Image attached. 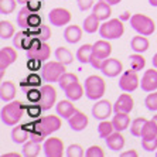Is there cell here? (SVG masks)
<instances>
[{
  "mask_svg": "<svg viewBox=\"0 0 157 157\" xmlns=\"http://www.w3.org/2000/svg\"><path fill=\"white\" fill-rule=\"evenodd\" d=\"M65 72V64L59 61H50L43 67L41 70V77L45 82H58L61 75Z\"/></svg>",
  "mask_w": 157,
  "mask_h": 157,
  "instance_id": "7",
  "label": "cell"
},
{
  "mask_svg": "<svg viewBox=\"0 0 157 157\" xmlns=\"http://www.w3.org/2000/svg\"><path fill=\"white\" fill-rule=\"evenodd\" d=\"M65 154H67V157H82L84 156V149H82L79 144L74 143V144H71V146L67 149Z\"/></svg>",
  "mask_w": 157,
  "mask_h": 157,
  "instance_id": "42",
  "label": "cell"
},
{
  "mask_svg": "<svg viewBox=\"0 0 157 157\" xmlns=\"http://www.w3.org/2000/svg\"><path fill=\"white\" fill-rule=\"evenodd\" d=\"M75 106L72 105L71 99H65V101H59L57 103V112H58L59 116H62L64 119H70L71 116L75 112Z\"/></svg>",
  "mask_w": 157,
  "mask_h": 157,
  "instance_id": "23",
  "label": "cell"
},
{
  "mask_svg": "<svg viewBox=\"0 0 157 157\" xmlns=\"http://www.w3.org/2000/svg\"><path fill=\"white\" fill-rule=\"evenodd\" d=\"M116 130L113 126V122H109V121H102L101 123H99L98 126V135L99 137H102V139H106L109 135H112L113 132Z\"/></svg>",
  "mask_w": 157,
  "mask_h": 157,
  "instance_id": "34",
  "label": "cell"
},
{
  "mask_svg": "<svg viewBox=\"0 0 157 157\" xmlns=\"http://www.w3.org/2000/svg\"><path fill=\"white\" fill-rule=\"evenodd\" d=\"M16 96V85L10 81H3L0 86V99L3 102H9Z\"/></svg>",
  "mask_w": 157,
  "mask_h": 157,
  "instance_id": "22",
  "label": "cell"
},
{
  "mask_svg": "<svg viewBox=\"0 0 157 157\" xmlns=\"http://www.w3.org/2000/svg\"><path fill=\"white\" fill-rule=\"evenodd\" d=\"M48 20H50V23L52 26H57V27L67 26L71 21V13L67 9H62V7L52 9L48 13Z\"/></svg>",
  "mask_w": 157,
  "mask_h": 157,
  "instance_id": "10",
  "label": "cell"
},
{
  "mask_svg": "<svg viewBox=\"0 0 157 157\" xmlns=\"http://www.w3.org/2000/svg\"><path fill=\"white\" fill-rule=\"evenodd\" d=\"M110 52H112V45H110V43L108 40H105V38L96 41V43L94 44V54L101 57V58H103V59L109 58Z\"/></svg>",
  "mask_w": 157,
  "mask_h": 157,
  "instance_id": "21",
  "label": "cell"
},
{
  "mask_svg": "<svg viewBox=\"0 0 157 157\" xmlns=\"http://www.w3.org/2000/svg\"><path fill=\"white\" fill-rule=\"evenodd\" d=\"M41 110H43V108L40 106V103H38V105H33V106H29V108H27V112H29V115L31 117L40 116Z\"/></svg>",
  "mask_w": 157,
  "mask_h": 157,
  "instance_id": "50",
  "label": "cell"
},
{
  "mask_svg": "<svg viewBox=\"0 0 157 157\" xmlns=\"http://www.w3.org/2000/svg\"><path fill=\"white\" fill-rule=\"evenodd\" d=\"M77 3H78L79 10H82V11L89 10L91 7H94V0H77Z\"/></svg>",
  "mask_w": 157,
  "mask_h": 157,
  "instance_id": "49",
  "label": "cell"
},
{
  "mask_svg": "<svg viewBox=\"0 0 157 157\" xmlns=\"http://www.w3.org/2000/svg\"><path fill=\"white\" fill-rule=\"evenodd\" d=\"M129 59H130V68L135 71H142L143 68H144V65H146V59L143 58L139 52L130 55Z\"/></svg>",
  "mask_w": 157,
  "mask_h": 157,
  "instance_id": "37",
  "label": "cell"
},
{
  "mask_svg": "<svg viewBox=\"0 0 157 157\" xmlns=\"http://www.w3.org/2000/svg\"><path fill=\"white\" fill-rule=\"evenodd\" d=\"M123 70V65H122V62L116 58H106L103 61V65H102V74L106 75V77L109 78H113V77H117L119 74L122 72Z\"/></svg>",
  "mask_w": 157,
  "mask_h": 157,
  "instance_id": "14",
  "label": "cell"
},
{
  "mask_svg": "<svg viewBox=\"0 0 157 157\" xmlns=\"http://www.w3.org/2000/svg\"><path fill=\"white\" fill-rule=\"evenodd\" d=\"M17 59V51L11 47H2L0 50V77L4 75V71L9 65Z\"/></svg>",
  "mask_w": 157,
  "mask_h": 157,
  "instance_id": "13",
  "label": "cell"
},
{
  "mask_svg": "<svg viewBox=\"0 0 157 157\" xmlns=\"http://www.w3.org/2000/svg\"><path fill=\"white\" fill-rule=\"evenodd\" d=\"M85 156L86 157H105V153H103V150L99 146H91L86 150Z\"/></svg>",
  "mask_w": 157,
  "mask_h": 157,
  "instance_id": "46",
  "label": "cell"
},
{
  "mask_svg": "<svg viewBox=\"0 0 157 157\" xmlns=\"http://www.w3.org/2000/svg\"><path fill=\"white\" fill-rule=\"evenodd\" d=\"M112 122H113V126H115L116 130L123 132V130H126V129L129 128V124H130V117H129V113L117 112V113H115Z\"/></svg>",
  "mask_w": 157,
  "mask_h": 157,
  "instance_id": "29",
  "label": "cell"
},
{
  "mask_svg": "<svg viewBox=\"0 0 157 157\" xmlns=\"http://www.w3.org/2000/svg\"><path fill=\"white\" fill-rule=\"evenodd\" d=\"M105 94V81L99 75H91L85 81V95L88 99L96 101L101 99Z\"/></svg>",
  "mask_w": 157,
  "mask_h": 157,
  "instance_id": "4",
  "label": "cell"
},
{
  "mask_svg": "<svg viewBox=\"0 0 157 157\" xmlns=\"http://www.w3.org/2000/svg\"><path fill=\"white\" fill-rule=\"evenodd\" d=\"M132 109H133V98L129 95L128 92H126V94H122L113 105L115 113H117V112L129 113V112H132Z\"/></svg>",
  "mask_w": 157,
  "mask_h": 157,
  "instance_id": "17",
  "label": "cell"
},
{
  "mask_svg": "<svg viewBox=\"0 0 157 157\" xmlns=\"http://www.w3.org/2000/svg\"><path fill=\"white\" fill-rule=\"evenodd\" d=\"M50 54H51L50 45H48L45 41H41L40 38L34 37L33 41H31V45H30V48L27 50V58L43 62L50 58Z\"/></svg>",
  "mask_w": 157,
  "mask_h": 157,
  "instance_id": "5",
  "label": "cell"
},
{
  "mask_svg": "<svg viewBox=\"0 0 157 157\" xmlns=\"http://www.w3.org/2000/svg\"><path fill=\"white\" fill-rule=\"evenodd\" d=\"M55 58L58 59L59 62H62V64L68 65V64H71V62L74 61V55H72V52H71L68 48L58 47L57 50H55Z\"/></svg>",
  "mask_w": 157,
  "mask_h": 157,
  "instance_id": "32",
  "label": "cell"
},
{
  "mask_svg": "<svg viewBox=\"0 0 157 157\" xmlns=\"http://www.w3.org/2000/svg\"><path fill=\"white\" fill-rule=\"evenodd\" d=\"M27 7L33 11H38L41 9V2L40 0H30L29 3H27Z\"/></svg>",
  "mask_w": 157,
  "mask_h": 157,
  "instance_id": "51",
  "label": "cell"
},
{
  "mask_svg": "<svg viewBox=\"0 0 157 157\" xmlns=\"http://www.w3.org/2000/svg\"><path fill=\"white\" fill-rule=\"evenodd\" d=\"M31 14H33V10H30L27 6L23 7L17 14V24L21 27V29H29V20H30V16Z\"/></svg>",
  "mask_w": 157,
  "mask_h": 157,
  "instance_id": "36",
  "label": "cell"
},
{
  "mask_svg": "<svg viewBox=\"0 0 157 157\" xmlns=\"http://www.w3.org/2000/svg\"><path fill=\"white\" fill-rule=\"evenodd\" d=\"M14 36V26L10 21L2 20L0 21V38L2 40H7Z\"/></svg>",
  "mask_w": 157,
  "mask_h": 157,
  "instance_id": "35",
  "label": "cell"
},
{
  "mask_svg": "<svg viewBox=\"0 0 157 157\" xmlns=\"http://www.w3.org/2000/svg\"><path fill=\"white\" fill-rule=\"evenodd\" d=\"M105 142H106V146L109 147L110 150H113V151H119L124 146V137L122 136V133L119 130L113 132L112 135L108 136L105 139Z\"/></svg>",
  "mask_w": 157,
  "mask_h": 157,
  "instance_id": "19",
  "label": "cell"
},
{
  "mask_svg": "<svg viewBox=\"0 0 157 157\" xmlns=\"http://www.w3.org/2000/svg\"><path fill=\"white\" fill-rule=\"evenodd\" d=\"M43 150L47 157H62L64 153V143L58 137L47 139L43 146Z\"/></svg>",
  "mask_w": 157,
  "mask_h": 157,
  "instance_id": "11",
  "label": "cell"
},
{
  "mask_svg": "<svg viewBox=\"0 0 157 157\" xmlns=\"http://www.w3.org/2000/svg\"><path fill=\"white\" fill-rule=\"evenodd\" d=\"M99 20L98 17H96L94 13L92 14H89L86 18L84 20V30H85V33H95L96 30H99V27H101V24H99Z\"/></svg>",
  "mask_w": 157,
  "mask_h": 157,
  "instance_id": "31",
  "label": "cell"
},
{
  "mask_svg": "<svg viewBox=\"0 0 157 157\" xmlns=\"http://www.w3.org/2000/svg\"><path fill=\"white\" fill-rule=\"evenodd\" d=\"M156 156H157V151H156Z\"/></svg>",
  "mask_w": 157,
  "mask_h": 157,
  "instance_id": "59",
  "label": "cell"
},
{
  "mask_svg": "<svg viewBox=\"0 0 157 157\" xmlns=\"http://www.w3.org/2000/svg\"><path fill=\"white\" fill-rule=\"evenodd\" d=\"M153 121L156 122V124H157V115H156V116H153Z\"/></svg>",
  "mask_w": 157,
  "mask_h": 157,
  "instance_id": "58",
  "label": "cell"
},
{
  "mask_svg": "<svg viewBox=\"0 0 157 157\" xmlns=\"http://www.w3.org/2000/svg\"><path fill=\"white\" fill-rule=\"evenodd\" d=\"M34 36L30 31H24V30H21V31H18V33L14 34V37H13V44H14L16 48H20V50H29L30 45H31V41H33Z\"/></svg>",
  "mask_w": 157,
  "mask_h": 157,
  "instance_id": "16",
  "label": "cell"
},
{
  "mask_svg": "<svg viewBox=\"0 0 157 157\" xmlns=\"http://www.w3.org/2000/svg\"><path fill=\"white\" fill-rule=\"evenodd\" d=\"M64 92H65V95L68 99H71V101H78V99H81L82 95H84V88L79 84V81H77V82L71 84L70 86H67L65 89H64Z\"/></svg>",
  "mask_w": 157,
  "mask_h": 157,
  "instance_id": "27",
  "label": "cell"
},
{
  "mask_svg": "<svg viewBox=\"0 0 157 157\" xmlns=\"http://www.w3.org/2000/svg\"><path fill=\"white\" fill-rule=\"evenodd\" d=\"M151 61H153V67H154V68H157V52L154 54V57H153V59H151Z\"/></svg>",
  "mask_w": 157,
  "mask_h": 157,
  "instance_id": "55",
  "label": "cell"
},
{
  "mask_svg": "<svg viewBox=\"0 0 157 157\" xmlns=\"http://www.w3.org/2000/svg\"><path fill=\"white\" fill-rule=\"evenodd\" d=\"M64 38L65 41H68L70 44H75L82 38V30L78 26H68L65 30H64Z\"/></svg>",
  "mask_w": 157,
  "mask_h": 157,
  "instance_id": "25",
  "label": "cell"
},
{
  "mask_svg": "<svg viewBox=\"0 0 157 157\" xmlns=\"http://www.w3.org/2000/svg\"><path fill=\"white\" fill-rule=\"evenodd\" d=\"M144 105L149 110H157V91L153 94H149L144 99Z\"/></svg>",
  "mask_w": 157,
  "mask_h": 157,
  "instance_id": "43",
  "label": "cell"
},
{
  "mask_svg": "<svg viewBox=\"0 0 157 157\" xmlns=\"http://www.w3.org/2000/svg\"><path fill=\"white\" fill-rule=\"evenodd\" d=\"M149 45H150L149 40L146 38V36H142V34L133 37V38H132V41H130L132 50H133L135 52H139V54L147 51V50H149Z\"/></svg>",
  "mask_w": 157,
  "mask_h": 157,
  "instance_id": "24",
  "label": "cell"
},
{
  "mask_svg": "<svg viewBox=\"0 0 157 157\" xmlns=\"http://www.w3.org/2000/svg\"><path fill=\"white\" fill-rule=\"evenodd\" d=\"M156 136H157V124H156V122L151 119V121H149L146 123V126H144L142 137H144V139H151V137H156Z\"/></svg>",
  "mask_w": 157,
  "mask_h": 157,
  "instance_id": "40",
  "label": "cell"
},
{
  "mask_svg": "<svg viewBox=\"0 0 157 157\" xmlns=\"http://www.w3.org/2000/svg\"><path fill=\"white\" fill-rule=\"evenodd\" d=\"M101 2H106V3H109L110 6H112V4H117V3H121L122 0H101Z\"/></svg>",
  "mask_w": 157,
  "mask_h": 157,
  "instance_id": "54",
  "label": "cell"
},
{
  "mask_svg": "<svg viewBox=\"0 0 157 157\" xmlns=\"http://www.w3.org/2000/svg\"><path fill=\"white\" fill-rule=\"evenodd\" d=\"M142 147L146 151H154V150H157V136L156 137H151V139L142 137Z\"/></svg>",
  "mask_w": 157,
  "mask_h": 157,
  "instance_id": "44",
  "label": "cell"
},
{
  "mask_svg": "<svg viewBox=\"0 0 157 157\" xmlns=\"http://www.w3.org/2000/svg\"><path fill=\"white\" fill-rule=\"evenodd\" d=\"M103 61H105L103 58H101V57H98V55H95V54H92V58H91V62H89V64H91L95 70H102Z\"/></svg>",
  "mask_w": 157,
  "mask_h": 157,
  "instance_id": "48",
  "label": "cell"
},
{
  "mask_svg": "<svg viewBox=\"0 0 157 157\" xmlns=\"http://www.w3.org/2000/svg\"><path fill=\"white\" fill-rule=\"evenodd\" d=\"M68 123H70V128L72 130L81 132L88 126V116L85 113H82L81 110H75L72 116L68 119Z\"/></svg>",
  "mask_w": 157,
  "mask_h": 157,
  "instance_id": "18",
  "label": "cell"
},
{
  "mask_svg": "<svg viewBox=\"0 0 157 157\" xmlns=\"http://www.w3.org/2000/svg\"><path fill=\"white\" fill-rule=\"evenodd\" d=\"M41 78L43 77H38L37 74H31V75H29L26 79L23 81V84H29V86H31V88L40 86L41 85Z\"/></svg>",
  "mask_w": 157,
  "mask_h": 157,
  "instance_id": "45",
  "label": "cell"
},
{
  "mask_svg": "<svg viewBox=\"0 0 157 157\" xmlns=\"http://www.w3.org/2000/svg\"><path fill=\"white\" fill-rule=\"evenodd\" d=\"M27 99H29L30 102H33V103H38L40 102V99H41V91L38 89H29L27 91Z\"/></svg>",
  "mask_w": 157,
  "mask_h": 157,
  "instance_id": "47",
  "label": "cell"
},
{
  "mask_svg": "<svg viewBox=\"0 0 157 157\" xmlns=\"http://www.w3.org/2000/svg\"><path fill=\"white\" fill-rule=\"evenodd\" d=\"M130 26L142 36H150V34H153L154 29H156L153 20L144 14H140V13L133 14L130 17Z\"/></svg>",
  "mask_w": 157,
  "mask_h": 157,
  "instance_id": "6",
  "label": "cell"
},
{
  "mask_svg": "<svg viewBox=\"0 0 157 157\" xmlns=\"http://www.w3.org/2000/svg\"><path fill=\"white\" fill-rule=\"evenodd\" d=\"M113 110V106L112 103L108 101V99H102V101H98V102L94 105L92 108V116L95 119H99V121H105L110 116Z\"/></svg>",
  "mask_w": 157,
  "mask_h": 157,
  "instance_id": "12",
  "label": "cell"
},
{
  "mask_svg": "<svg viewBox=\"0 0 157 157\" xmlns=\"http://www.w3.org/2000/svg\"><path fill=\"white\" fill-rule=\"evenodd\" d=\"M149 3L153 6V7H157V0H149Z\"/></svg>",
  "mask_w": 157,
  "mask_h": 157,
  "instance_id": "56",
  "label": "cell"
},
{
  "mask_svg": "<svg viewBox=\"0 0 157 157\" xmlns=\"http://www.w3.org/2000/svg\"><path fill=\"white\" fill-rule=\"evenodd\" d=\"M124 33V27L121 18H112V20H106L105 23L101 24L99 27V34L105 40H115L122 37Z\"/></svg>",
  "mask_w": 157,
  "mask_h": 157,
  "instance_id": "3",
  "label": "cell"
},
{
  "mask_svg": "<svg viewBox=\"0 0 157 157\" xmlns=\"http://www.w3.org/2000/svg\"><path fill=\"white\" fill-rule=\"evenodd\" d=\"M29 124H23V126H17L11 132V139L14 143H26L27 139H30V130Z\"/></svg>",
  "mask_w": 157,
  "mask_h": 157,
  "instance_id": "26",
  "label": "cell"
},
{
  "mask_svg": "<svg viewBox=\"0 0 157 157\" xmlns=\"http://www.w3.org/2000/svg\"><path fill=\"white\" fill-rule=\"evenodd\" d=\"M139 84H140L139 75H137V71L135 70L124 71L122 74L121 79H119V88L123 92H133L135 89H137Z\"/></svg>",
  "mask_w": 157,
  "mask_h": 157,
  "instance_id": "8",
  "label": "cell"
},
{
  "mask_svg": "<svg viewBox=\"0 0 157 157\" xmlns=\"http://www.w3.org/2000/svg\"><path fill=\"white\" fill-rule=\"evenodd\" d=\"M92 54H94V45L91 44H84L78 48L77 51V59L81 64H89L92 58Z\"/></svg>",
  "mask_w": 157,
  "mask_h": 157,
  "instance_id": "28",
  "label": "cell"
},
{
  "mask_svg": "<svg viewBox=\"0 0 157 157\" xmlns=\"http://www.w3.org/2000/svg\"><path fill=\"white\" fill-rule=\"evenodd\" d=\"M147 122L149 121L144 119V117H137V119H135L130 124V133L133 136H136V137H142L143 130H144V126H146Z\"/></svg>",
  "mask_w": 157,
  "mask_h": 157,
  "instance_id": "33",
  "label": "cell"
},
{
  "mask_svg": "<svg viewBox=\"0 0 157 157\" xmlns=\"http://www.w3.org/2000/svg\"><path fill=\"white\" fill-rule=\"evenodd\" d=\"M78 81V77L75 75V74H71V72H64L61 75V78L58 79V85L59 88H61L62 91L65 89L67 86H70L71 84H74V82H77Z\"/></svg>",
  "mask_w": 157,
  "mask_h": 157,
  "instance_id": "39",
  "label": "cell"
},
{
  "mask_svg": "<svg viewBox=\"0 0 157 157\" xmlns=\"http://www.w3.org/2000/svg\"><path fill=\"white\" fill-rule=\"evenodd\" d=\"M41 151V143L30 139L23 147V156L24 157H37Z\"/></svg>",
  "mask_w": 157,
  "mask_h": 157,
  "instance_id": "30",
  "label": "cell"
},
{
  "mask_svg": "<svg viewBox=\"0 0 157 157\" xmlns=\"http://www.w3.org/2000/svg\"><path fill=\"white\" fill-rule=\"evenodd\" d=\"M121 157H139V154H137L136 150H129V151H123L121 154Z\"/></svg>",
  "mask_w": 157,
  "mask_h": 157,
  "instance_id": "52",
  "label": "cell"
},
{
  "mask_svg": "<svg viewBox=\"0 0 157 157\" xmlns=\"http://www.w3.org/2000/svg\"><path fill=\"white\" fill-rule=\"evenodd\" d=\"M34 37L40 38L41 41H47L48 38H51V29L45 24H41L40 27L34 29V33H31Z\"/></svg>",
  "mask_w": 157,
  "mask_h": 157,
  "instance_id": "38",
  "label": "cell"
},
{
  "mask_svg": "<svg viewBox=\"0 0 157 157\" xmlns=\"http://www.w3.org/2000/svg\"><path fill=\"white\" fill-rule=\"evenodd\" d=\"M92 13H94L101 21H106V20L110 17V14H112V9H110L109 3L99 0L98 3L94 6V9H92Z\"/></svg>",
  "mask_w": 157,
  "mask_h": 157,
  "instance_id": "20",
  "label": "cell"
},
{
  "mask_svg": "<svg viewBox=\"0 0 157 157\" xmlns=\"http://www.w3.org/2000/svg\"><path fill=\"white\" fill-rule=\"evenodd\" d=\"M17 0H0V13L2 14H10L16 10Z\"/></svg>",
  "mask_w": 157,
  "mask_h": 157,
  "instance_id": "41",
  "label": "cell"
},
{
  "mask_svg": "<svg viewBox=\"0 0 157 157\" xmlns=\"http://www.w3.org/2000/svg\"><path fill=\"white\" fill-rule=\"evenodd\" d=\"M24 113V105L18 101L10 102L3 106L2 109V122L6 126H14L20 122Z\"/></svg>",
  "mask_w": 157,
  "mask_h": 157,
  "instance_id": "2",
  "label": "cell"
},
{
  "mask_svg": "<svg viewBox=\"0 0 157 157\" xmlns=\"http://www.w3.org/2000/svg\"><path fill=\"white\" fill-rule=\"evenodd\" d=\"M119 18H121L122 21H123V20H128V18L130 20V13H129V11H124V13H123V14H122Z\"/></svg>",
  "mask_w": 157,
  "mask_h": 157,
  "instance_id": "53",
  "label": "cell"
},
{
  "mask_svg": "<svg viewBox=\"0 0 157 157\" xmlns=\"http://www.w3.org/2000/svg\"><path fill=\"white\" fill-rule=\"evenodd\" d=\"M30 0H17V3H21V4H27Z\"/></svg>",
  "mask_w": 157,
  "mask_h": 157,
  "instance_id": "57",
  "label": "cell"
},
{
  "mask_svg": "<svg viewBox=\"0 0 157 157\" xmlns=\"http://www.w3.org/2000/svg\"><path fill=\"white\" fill-rule=\"evenodd\" d=\"M61 128V119L58 116H44L40 117L36 123L31 124L30 129V139L36 140V142H43L47 136H50L51 133L57 132Z\"/></svg>",
  "mask_w": 157,
  "mask_h": 157,
  "instance_id": "1",
  "label": "cell"
},
{
  "mask_svg": "<svg viewBox=\"0 0 157 157\" xmlns=\"http://www.w3.org/2000/svg\"><path fill=\"white\" fill-rule=\"evenodd\" d=\"M41 91V99H40V106L43 110H48L54 106L55 101H57V91L52 85H43L40 88Z\"/></svg>",
  "mask_w": 157,
  "mask_h": 157,
  "instance_id": "9",
  "label": "cell"
},
{
  "mask_svg": "<svg viewBox=\"0 0 157 157\" xmlns=\"http://www.w3.org/2000/svg\"><path fill=\"white\" fill-rule=\"evenodd\" d=\"M140 86L144 92H153L157 89V71L156 70H147L144 75L142 77Z\"/></svg>",
  "mask_w": 157,
  "mask_h": 157,
  "instance_id": "15",
  "label": "cell"
}]
</instances>
